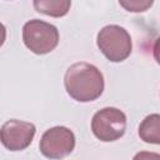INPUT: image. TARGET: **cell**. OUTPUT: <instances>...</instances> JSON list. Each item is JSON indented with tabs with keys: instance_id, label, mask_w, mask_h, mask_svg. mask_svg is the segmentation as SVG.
I'll return each instance as SVG.
<instances>
[{
	"instance_id": "5b68a950",
	"label": "cell",
	"mask_w": 160,
	"mask_h": 160,
	"mask_svg": "<svg viewBox=\"0 0 160 160\" xmlns=\"http://www.w3.org/2000/svg\"><path fill=\"white\" fill-rule=\"evenodd\" d=\"M75 148V135L65 126H54L46 130L39 144L40 152L49 159H62Z\"/></svg>"
},
{
	"instance_id": "30bf717a",
	"label": "cell",
	"mask_w": 160,
	"mask_h": 160,
	"mask_svg": "<svg viewBox=\"0 0 160 160\" xmlns=\"http://www.w3.org/2000/svg\"><path fill=\"white\" fill-rule=\"evenodd\" d=\"M132 160H160V155L152 151H140L134 156Z\"/></svg>"
},
{
	"instance_id": "52a82bcc",
	"label": "cell",
	"mask_w": 160,
	"mask_h": 160,
	"mask_svg": "<svg viewBox=\"0 0 160 160\" xmlns=\"http://www.w3.org/2000/svg\"><path fill=\"white\" fill-rule=\"evenodd\" d=\"M139 136L149 144L160 142V116L159 114L148 115L139 126Z\"/></svg>"
},
{
	"instance_id": "8fae6325",
	"label": "cell",
	"mask_w": 160,
	"mask_h": 160,
	"mask_svg": "<svg viewBox=\"0 0 160 160\" xmlns=\"http://www.w3.org/2000/svg\"><path fill=\"white\" fill-rule=\"evenodd\" d=\"M5 39H6V29H5V26L0 22V48L2 46Z\"/></svg>"
},
{
	"instance_id": "3957f363",
	"label": "cell",
	"mask_w": 160,
	"mask_h": 160,
	"mask_svg": "<svg viewBox=\"0 0 160 160\" xmlns=\"http://www.w3.org/2000/svg\"><path fill=\"white\" fill-rule=\"evenodd\" d=\"M22 41L34 54L44 55L58 46L59 31L56 26L46 21L32 19L25 22L22 28Z\"/></svg>"
},
{
	"instance_id": "7a4b0ae2",
	"label": "cell",
	"mask_w": 160,
	"mask_h": 160,
	"mask_svg": "<svg viewBox=\"0 0 160 160\" xmlns=\"http://www.w3.org/2000/svg\"><path fill=\"white\" fill-rule=\"evenodd\" d=\"M96 44L105 58L112 62L124 61L132 50L130 34L119 25L104 26L98 34Z\"/></svg>"
},
{
	"instance_id": "8992f818",
	"label": "cell",
	"mask_w": 160,
	"mask_h": 160,
	"mask_svg": "<svg viewBox=\"0 0 160 160\" xmlns=\"http://www.w3.org/2000/svg\"><path fill=\"white\" fill-rule=\"evenodd\" d=\"M36 132L32 122L11 119L8 120L0 129V141L10 151H20L26 149Z\"/></svg>"
},
{
	"instance_id": "277c9868",
	"label": "cell",
	"mask_w": 160,
	"mask_h": 160,
	"mask_svg": "<svg viewBox=\"0 0 160 160\" xmlns=\"http://www.w3.org/2000/svg\"><path fill=\"white\" fill-rule=\"evenodd\" d=\"M91 130L101 141H115L125 134L126 115L118 108H104L94 114Z\"/></svg>"
},
{
	"instance_id": "ba28073f",
	"label": "cell",
	"mask_w": 160,
	"mask_h": 160,
	"mask_svg": "<svg viewBox=\"0 0 160 160\" xmlns=\"http://www.w3.org/2000/svg\"><path fill=\"white\" fill-rule=\"evenodd\" d=\"M36 11L42 12L49 16L60 18L68 14L71 6V1L69 0H35L32 2Z\"/></svg>"
},
{
	"instance_id": "6da1fadb",
	"label": "cell",
	"mask_w": 160,
	"mask_h": 160,
	"mask_svg": "<svg viewBox=\"0 0 160 160\" xmlns=\"http://www.w3.org/2000/svg\"><path fill=\"white\" fill-rule=\"evenodd\" d=\"M68 94L76 101L89 102L96 100L104 91L101 71L89 62H75L68 68L64 76Z\"/></svg>"
},
{
	"instance_id": "9c48e42d",
	"label": "cell",
	"mask_w": 160,
	"mask_h": 160,
	"mask_svg": "<svg viewBox=\"0 0 160 160\" xmlns=\"http://www.w3.org/2000/svg\"><path fill=\"white\" fill-rule=\"evenodd\" d=\"M152 0H121L119 4L131 12H140L148 10L152 5Z\"/></svg>"
}]
</instances>
